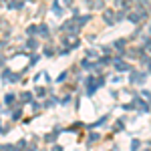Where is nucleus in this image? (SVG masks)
<instances>
[{
    "instance_id": "f8f14e48",
    "label": "nucleus",
    "mask_w": 151,
    "mask_h": 151,
    "mask_svg": "<svg viewBox=\"0 0 151 151\" xmlns=\"http://www.w3.org/2000/svg\"><path fill=\"white\" fill-rule=\"evenodd\" d=\"M53 151H62V149H60V147H54V149H53Z\"/></svg>"
},
{
    "instance_id": "20e7f679",
    "label": "nucleus",
    "mask_w": 151,
    "mask_h": 151,
    "mask_svg": "<svg viewBox=\"0 0 151 151\" xmlns=\"http://www.w3.org/2000/svg\"><path fill=\"white\" fill-rule=\"evenodd\" d=\"M115 64H117V69H119V71H129V64H125V62H119V60H117Z\"/></svg>"
},
{
    "instance_id": "9d476101",
    "label": "nucleus",
    "mask_w": 151,
    "mask_h": 151,
    "mask_svg": "<svg viewBox=\"0 0 151 151\" xmlns=\"http://www.w3.org/2000/svg\"><path fill=\"white\" fill-rule=\"evenodd\" d=\"M145 51H147V53H151V40H147V45H145Z\"/></svg>"
},
{
    "instance_id": "7ed1b4c3",
    "label": "nucleus",
    "mask_w": 151,
    "mask_h": 151,
    "mask_svg": "<svg viewBox=\"0 0 151 151\" xmlns=\"http://www.w3.org/2000/svg\"><path fill=\"white\" fill-rule=\"evenodd\" d=\"M143 79H145V77H143V75H139V73H135V75H133V79H131V81H133V83H143Z\"/></svg>"
},
{
    "instance_id": "f257e3e1",
    "label": "nucleus",
    "mask_w": 151,
    "mask_h": 151,
    "mask_svg": "<svg viewBox=\"0 0 151 151\" xmlns=\"http://www.w3.org/2000/svg\"><path fill=\"white\" fill-rule=\"evenodd\" d=\"M137 109H139L141 113H147V111H149V105L143 103V101H137Z\"/></svg>"
},
{
    "instance_id": "ddd939ff",
    "label": "nucleus",
    "mask_w": 151,
    "mask_h": 151,
    "mask_svg": "<svg viewBox=\"0 0 151 151\" xmlns=\"http://www.w3.org/2000/svg\"><path fill=\"white\" fill-rule=\"evenodd\" d=\"M71 2H73V0H64V4H71Z\"/></svg>"
},
{
    "instance_id": "4468645a",
    "label": "nucleus",
    "mask_w": 151,
    "mask_h": 151,
    "mask_svg": "<svg viewBox=\"0 0 151 151\" xmlns=\"http://www.w3.org/2000/svg\"><path fill=\"white\" fill-rule=\"evenodd\" d=\"M32 2H34V0H32Z\"/></svg>"
},
{
    "instance_id": "6e6552de",
    "label": "nucleus",
    "mask_w": 151,
    "mask_h": 151,
    "mask_svg": "<svg viewBox=\"0 0 151 151\" xmlns=\"http://www.w3.org/2000/svg\"><path fill=\"white\" fill-rule=\"evenodd\" d=\"M89 141H93V143H95V141H99V135H97V133H91V137H89Z\"/></svg>"
},
{
    "instance_id": "423d86ee",
    "label": "nucleus",
    "mask_w": 151,
    "mask_h": 151,
    "mask_svg": "<svg viewBox=\"0 0 151 151\" xmlns=\"http://www.w3.org/2000/svg\"><path fill=\"white\" fill-rule=\"evenodd\" d=\"M105 20H107L109 24H113V14H111V12H105Z\"/></svg>"
},
{
    "instance_id": "1a4fd4ad",
    "label": "nucleus",
    "mask_w": 151,
    "mask_h": 151,
    "mask_svg": "<svg viewBox=\"0 0 151 151\" xmlns=\"http://www.w3.org/2000/svg\"><path fill=\"white\" fill-rule=\"evenodd\" d=\"M12 8H22V2H10Z\"/></svg>"
},
{
    "instance_id": "39448f33",
    "label": "nucleus",
    "mask_w": 151,
    "mask_h": 151,
    "mask_svg": "<svg viewBox=\"0 0 151 151\" xmlns=\"http://www.w3.org/2000/svg\"><path fill=\"white\" fill-rule=\"evenodd\" d=\"M38 32H40V34H45V36H47V34H49V28H47L45 24H40V26H38Z\"/></svg>"
},
{
    "instance_id": "0eeeda50",
    "label": "nucleus",
    "mask_w": 151,
    "mask_h": 151,
    "mask_svg": "<svg viewBox=\"0 0 151 151\" xmlns=\"http://www.w3.org/2000/svg\"><path fill=\"white\" fill-rule=\"evenodd\" d=\"M137 149H139V141L133 139V143H131V151H137Z\"/></svg>"
},
{
    "instance_id": "9b49d317",
    "label": "nucleus",
    "mask_w": 151,
    "mask_h": 151,
    "mask_svg": "<svg viewBox=\"0 0 151 151\" xmlns=\"http://www.w3.org/2000/svg\"><path fill=\"white\" fill-rule=\"evenodd\" d=\"M22 99H24V101H30L32 97H30V93H24V95H22Z\"/></svg>"
},
{
    "instance_id": "f03ea898",
    "label": "nucleus",
    "mask_w": 151,
    "mask_h": 151,
    "mask_svg": "<svg viewBox=\"0 0 151 151\" xmlns=\"http://www.w3.org/2000/svg\"><path fill=\"white\" fill-rule=\"evenodd\" d=\"M53 12H54V14H56V16H60V14H62V6H60V4H58V2H56V4H54V6H53Z\"/></svg>"
}]
</instances>
